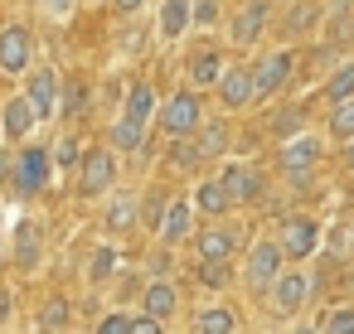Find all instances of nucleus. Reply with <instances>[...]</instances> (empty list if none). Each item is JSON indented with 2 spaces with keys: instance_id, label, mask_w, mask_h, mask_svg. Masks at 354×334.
I'll return each instance as SVG.
<instances>
[{
  "instance_id": "nucleus-1",
  "label": "nucleus",
  "mask_w": 354,
  "mask_h": 334,
  "mask_svg": "<svg viewBox=\"0 0 354 334\" xmlns=\"http://www.w3.org/2000/svg\"><path fill=\"white\" fill-rule=\"evenodd\" d=\"M73 184H78L83 199L107 194V189L117 184V150H112V146H93V150H83V160H78V170H73Z\"/></svg>"
},
{
  "instance_id": "nucleus-2",
  "label": "nucleus",
  "mask_w": 354,
  "mask_h": 334,
  "mask_svg": "<svg viewBox=\"0 0 354 334\" xmlns=\"http://www.w3.org/2000/svg\"><path fill=\"white\" fill-rule=\"evenodd\" d=\"M248 68H252V97L267 102V97L286 92V83H291V73H296V54H291V49H272V54L252 59Z\"/></svg>"
},
{
  "instance_id": "nucleus-3",
  "label": "nucleus",
  "mask_w": 354,
  "mask_h": 334,
  "mask_svg": "<svg viewBox=\"0 0 354 334\" xmlns=\"http://www.w3.org/2000/svg\"><path fill=\"white\" fill-rule=\"evenodd\" d=\"M49 179H54V155H49L44 146L20 141V155H15V165H10V184H15L20 194H44Z\"/></svg>"
},
{
  "instance_id": "nucleus-4",
  "label": "nucleus",
  "mask_w": 354,
  "mask_h": 334,
  "mask_svg": "<svg viewBox=\"0 0 354 334\" xmlns=\"http://www.w3.org/2000/svg\"><path fill=\"white\" fill-rule=\"evenodd\" d=\"M199 126H204V102H199V92H194V88L170 92V102L160 107V131H165L170 141H180V136H194Z\"/></svg>"
},
{
  "instance_id": "nucleus-5",
  "label": "nucleus",
  "mask_w": 354,
  "mask_h": 334,
  "mask_svg": "<svg viewBox=\"0 0 354 334\" xmlns=\"http://www.w3.org/2000/svg\"><path fill=\"white\" fill-rule=\"evenodd\" d=\"M325 160V146H320V136H310V131H301V136H291V141H281V155H277V165L286 170V179L291 184H306L310 175H315V165Z\"/></svg>"
},
{
  "instance_id": "nucleus-6",
  "label": "nucleus",
  "mask_w": 354,
  "mask_h": 334,
  "mask_svg": "<svg viewBox=\"0 0 354 334\" xmlns=\"http://www.w3.org/2000/svg\"><path fill=\"white\" fill-rule=\"evenodd\" d=\"M281 262H286L281 242H277V237H262V242L248 252V266H243L248 286H252V291H272V281L281 276Z\"/></svg>"
},
{
  "instance_id": "nucleus-7",
  "label": "nucleus",
  "mask_w": 354,
  "mask_h": 334,
  "mask_svg": "<svg viewBox=\"0 0 354 334\" xmlns=\"http://www.w3.org/2000/svg\"><path fill=\"white\" fill-rule=\"evenodd\" d=\"M25 102L35 107V121H49V117L59 112V73H54L49 63L30 68V78H25Z\"/></svg>"
},
{
  "instance_id": "nucleus-8",
  "label": "nucleus",
  "mask_w": 354,
  "mask_h": 334,
  "mask_svg": "<svg viewBox=\"0 0 354 334\" xmlns=\"http://www.w3.org/2000/svg\"><path fill=\"white\" fill-rule=\"evenodd\" d=\"M35 59V39L25 25H6L0 30V73H30Z\"/></svg>"
},
{
  "instance_id": "nucleus-9",
  "label": "nucleus",
  "mask_w": 354,
  "mask_h": 334,
  "mask_svg": "<svg viewBox=\"0 0 354 334\" xmlns=\"http://www.w3.org/2000/svg\"><path fill=\"white\" fill-rule=\"evenodd\" d=\"M214 88H218V102H223L228 112H248V107L257 102V97H252V68H248V63H233V68H223Z\"/></svg>"
},
{
  "instance_id": "nucleus-10",
  "label": "nucleus",
  "mask_w": 354,
  "mask_h": 334,
  "mask_svg": "<svg viewBox=\"0 0 354 334\" xmlns=\"http://www.w3.org/2000/svg\"><path fill=\"white\" fill-rule=\"evenodd\" d=\"M218 184H223V194H228L233 208L262 199V170H252V165H228V170L218 175Z\"/></svg>"
},
{
  "instance_id": "nucleus-11",
  "label": "nucleus",
  "mask_w": 354,
  "mask_h": 334,
  "mask_svg": "<svg viewBox=\"0 0 354 334\" xmlns=\"http://www.w3.org/2000/svg\"><path fill=\"white\" fill-rule=\"evenodd\" d=\"M277 242H281V252H286L291 262H306V257L315 252V242H320V228H315L310 218H286L281 233H277Z\"/></svg>"
},
{
  "instance_id": "nucleus-12",
  "label": "nucleus",
  "mask_w": 354,
  "mask_h": 334,
  "mask_svg": "<svg viewBox=\"0 0 354 334\" xmlns=\"http://www.w3.org/2000/svg\"><path fill=\"white\" fill-rule=\"evenodd\" d=\"M315 291V281L310 276H301V271H286L281 266V276L272 281V305L281 310V315H296L301 305H306V295Z\"/></svg>"
},
{
  "instance_id": "nucleus-13",
  "label": "nucleus",
  "mask_w": 354,
  "mask_h": 334,
  "mask_svg": "<svg viewBox=\"0 0 354 334\" xmlns=\"http://www.w3.org/2000/svg\"><path fill=\"white\" fill-rule=\"evenodd\" d=\"M267 20H272V6L267 0H248V6L233 15V25H228V35H233V44H257L262 39V30H267Z\"/></svg>"
},
{
  "instance_id": "nucleus-14",
  "label": "nucleus",
  "mask_w": 354,
  "mask_h": 334,
  "mask_svg": "<svg viewBox=\"0 0 354 334\" xmlns=\"http://www.w3.org/2000/svg\"><path fill=\"white\" fill-rule=\"evenodd\" d=\"M35 126H39V121H35V107L25 102V92L0 107V136H6V141H30Z\"/></svg>"
},
{
  "instance_id": "nucleus-15",
  "label": "nucleus",
  "mask_w": 354,
  "mask_h": 334,
  "mask_svg": "<svg viewBox=\"0 0 354 334\" xmlns=\"http://www.w3.org/2000/svg\"><path fill=\"white\" fill-rule=\"evenodd\" d=\"M194 247H199V262H228L233 247H238V228L214 223V228H204V233L194 237Z\"/></svg>"
},
{
  "instance_id": "nucleus-16",
  "label": "nucleus",
  "mask_w": 354,
  "mask_h": 334,
  "mask_svg": "<svg viewBox=\"0 0 354 334\" xmlns=\"http://www.w3.org/2000/svg\"><path fill=\"white\" fill-rule=\"evenodd\" d=\"M325 25V0H296V6L286 10V20H281V30L291 35V39H306V35H315Z\"/></svg>"
},
{
  "instance_id": "nucleus-17",
  "label": "nucleus",
  "mask_w": 354,
  "mask_h": 334,
  "mask_svg": "<svg viewBox=\"0 0 354 334\" xmlns=\"http://www.w3.org/2000/svg\"><path fill=\"white\" fill-rule=\"evenodd\" d=\"M223 68H228V63H223L218 49H194V54H189V78H194V88H214Z\"/></svg>"
},
{
  "instance_id": "nucleus-18",
  "label": "nucleus",
  "mask_w": 354,
  "mask_h": 334,
  "mask_svg": "<svg viewBox=\"0 0 354 334\" xmlns=\"http://www.w3.org/2000/svg\"><path fill=\"white\" fill-rule=\"evenodd\" d=\"M320 97H325L330 107L354 97V59H339V63L330 68V78H325V88H320Z\"/></svg>"
},
{
  "instance_id": "nucleus-19",
  "label": "nucleus",
  "mask_w": 354,
  "mask_h": 334,
  "mask_svg": "<svg viewBox=\"0 0 354 334\" xmlns=\"http://www.w3.org/2000/svg\"><path fill=\"white\" fill-rule=\"evenodd\" d=\"M189 218H194V204L189 199H170L165 204V218H160V237L165 242H180L189 233Z\"/></svg>"
},
{
  "instance_id": "nucleus-20",
  "label": "nucleus",
  "mask_w": 354,
  "mask_h": 334,
  "mask_svg": "<svg viewBox=\"0 0 354 334\" xmlns=\"http://www.w3.org/2000/svg\"><path fill=\"white\" fill-rule=\"evenodd\" d=\"M122 117L151 126V117H156V88H151V83H136V88L127 92V102H122Z\"/></svg>"
},
{
  "instance_id": "nucleus-21",
  "label": "nucleus",
  "mask_w": 354,
  "mask_h": 334,
  "mask_svg": "<svg viewBox=\"0 0 354 334\" xmlns=\"http://www.w3.org/2000/svg\"><path fill=\"white\" fill-rule=\"evenodd\" d=\"M189 204H194V208H199V213H209V218H223V213H228V208H233V204H228V194H223V184H218V179H204V184H199V189H194V199H189Z\"/></svg>"
},
{
  "instance_id": "nucleus-22",
  "label": "nucleus",
  "mask_w": 354,
  "mask_h": 334,
  "mask_svg": "<svg viewBox=\"0 0 354 334\" xmlns=\"http://www.w3.org/2000/svg\"><path fill=\"white\" fill-rule=\"evenodd\" d=\"M189 6H194V0H165V6H160V35L165 39H180L194 20H189Z\"/></svg>"
},
{
  "instance_id": "nucleus-23",
  "label": "nucleus",
  "mask_w": 354,
  "mask_h": 334,
  "mask_svg": "<svg viewBox=\"0 0 354 334\" xmlns=\"http://www.w3.org/2000/svg\"><path fill=\"white\" fill-rule=\"evenodd\" d=\"M325 20H330V49L354 44V6H349V0H339V6H335Z\"/></svg>"
},
{
  "instance_id": "nucleus-24",
  "label": "nucleus",
  "mask_w": 354,
  "mask_h": 334,
  "mask_svg": "<svg viewBox=\"0 0 354 334\" xmlns=\"http://www.w3.org/2000/svg\"><path fill=\"white\" fill-rule=\"evenodd\" d=\"M189 334H238V315L233 310H199Z\"/></svg>"
},
{
  "instance_id": "nucleus-25",
  "label": "nucleus",
  "mask_w": 354,
  "mask_h": 334,
  "mask_svg": "<svg viewBox=\"0 0 354 334\" xmlns=\"http://www.w3.org/2000/svg\"><path fill=\"white\" fill-rule=\"evenodd\" d=\"M267 131H272L277 141H291V136L306 131V112H301V107H277L272 121H267Z\"/></svg>"
},
{
  "instance_id": "nucleus-26",
  "label": "nucleus",
  "mask_w": 354,
  "mask_h": 334,
  "mask_svg": "<svg viewBox=\"0 0 354 334\" xmlns=\"http://www.w3.org/2000/svg\"><path fill=\"white\" fill-rule=\"evenodd\" d=\"M112 146H117L122 155H131V150H141V146H146V121H131V117H117V126H112Z\"/></svg>"
},
{
  "instance_id": "nucleus-27",
  "label": "nucleus",
  "mask_w": 354,
  "mask_h": 334,
  "mask_svg": "<svg viewBox=\"0 0 354 334\" xmlns=\"http://www.w3.org/2000/svg\"><path fill=\"white\" fill-rule=\"evenodd\" d=\"M15 262H20L25 271L39 262V228H35L30 218H25V223H20V233H15Z\"/></svg>"
},
{
  "instance_id": "nucleus-28",
  "label": "nucleus",
  "mask_w": 354,
  "mask_h": 334,
  "mask_svg": "<svg viewBox=\"0 0 354 334\" xmlns=\"http://www.w3.org/2000/svg\"><path fill=\"white\" fill-rule=\"evenodd\" d=\"M170 310H175V286H170V281H151V286H146V315L165 320Z\"/></svg>"
},
{
  "instance_id": "nucleus-29",
  "label": "nucleus",
  "mask_w": 354,
  "mask_h": 334,
  "mask_svg": "<svg viewBox=\"0 0 354 334\" xmlns=\"http://www.w3.org/2000/svg\"><path fill=\"white\" fill-rule=\"evenodd\" d=\"M325 131H330L335 141H354V97L330 107V121H325Z\"/></svg>"
},
{
  "instance_id": "nucleus-30",
  "label": "nucleus",
  "mask_w": 354,
  "mask_h": 334,
  "mask_svg": "<svg viewBox=\"0 0 354 334\" xmlns=\"http://www.w3.org/2000/svg\"><path fill=\"white\" fill-rule=\"evenodd\" d=\"M194 141H199V155H204V160H214V155L228 146V131H223V121H204V126L194 131Z\"/></svg>"
},
{
  "instance_id": "nucleus-31",
  "label": "nucleus",
  "mask_w": 354,
  "mask_h": 334,
  "mask_svg": "<svg viewBox=\"0 0 354 334\" xmlns=\"http://www.w3.org/2000/svg\"><path fill=\"white\" fill-rule=\"evenodd\" d=\"M170 165H175V170H199V165H204V155H199V141H194V136H180V141H170Z\"/></svg>"
},
{
  "instance_id": "nucleus-32",
  "label": "nucleus",
  "mask_w": 354,
  "mask_h": 334,
  "mask_svg": "<svg viewBox=\"0 0 354 334\" xmlns=\"http://www.w3.org/2000/svg\"><path fill=\"white\" fill-rule=\"evenodd\" d=\"M83 107H88V83H78V78L73 83H59V112L64 117H78Z\"/></svg>"
},
{
  "instance_id": "nucleus-33",
  "label": "nucleus",
  "mask_w": 354,
  "mask_h": 334,
  "mask_svg": "<svg viewBox=\"0 0 354 334\" xmlns=\"http://www.w3.org/2000/svg\"><path fill=\"white\" fill-rule=\"evenodd\" d=\"M131 223H136V199H131V194H117L112 208H107V228H112V233H127Z\"/></svg>"
},
{
  "instance_id": "nucleus-34",
  "label": "nucleus",
  "mask_w": 354,
  "mask_h": 334,
  "mask_svg": "<svg viewBox=\"0 0 354 334\" xmlns=\"http://www.w3.org/2000/svg\"><path fill=\"white\" fill-rule=\"evenodd\" d=\"M49 155H54V170H78V160H83V146H78V136L68 131V136H64V141H59Z\"/></svg>"
},
{
  "instance_id": "nucleus-35",
  "label": "nucleus",
  "mask_w": 354,
  "mask_h": 334,
  "mask_svg": "<svg viewBox=\"0 0 354 334\" xmlns=\"http://www.w3.org/2000/svg\"><path fill=\"white\" fill-rule=\"evenodd\" d=\"M64 324H68V300H49L39 310V334H59Z\"/></svg>"
},
{
  "instance_id": "nucleus-36",
  "label": "nucleus",
  "mask_w": 354,
  "mask_h": 334,
  "mask_svg": "<svg viewBox=\"0 0 354 334\" xmlns=\"http://www.w3.org/2000/svg\"><path fill=\"white\" fill-rule=\"evenodd\" d=\"M199 281H204L209 291H223V286L233 281V266H228V262H199Z\"/></svg>"
},
{
  "instance_id": "nucleus-37",
  "label": "nucleus",
  "mask_w": 354,
  "mask_h": 334,
  "mask_svg": "<svg viewBox=\"0 0 354 334\" xmlns=\"http://www.w3.org/2000/svg\"><path fill=\"white\" fill-rule=\"evenodd\" d=\"M320 334H354V305H339V310H330Z\"/></svg>"
},
{
  "instance_id": "nucleus-38",
  "label": "nucleus",
  "mask_w": 354,
  "mask_h": 334,
  "mask_svg": "<svg viewBox=\"0 0 354 334\" xmlns=\"http://www.w3.org/2000/svg\"><path fill=\"white\" fill-rule=\"evenodd\" d=\"M189 20H194L199 30L218 25V20H223V10H218V0H194V6H189Z\"/></svg>"
},
{
  "instance_id": "nucleus-39",
  "label": "nucleus",
  "mask_w": 354,
  "mask_h": 334,
  "mask_svg": "<svg viewBox=\"0 0 354 334\" xmlns=\"http://www.w3.org/2000/svg\"><path fill=\"white\" fill-rule=\"evenodd\" d=\"M112 266H117V252H112V247H102V252L93 257V281H107V276H112Z\"/></svg>"
},
{
  "instance_id": "nucleus-40",
  "label": "nucleus",
  "mask_w": 354,
  "mask_h": 334,
  "mask_svg": "<svg viewBox=\"0 0 354 334\" xmlns=\"http://www.w3.org/2000/svg\"><path fill=\"white\" fill-rule=\"evenodd\" d=\"M165 204H170V199H160V194H151V199H146V213H141V218H146V228H160Z\"/></svg>"
},
{
  "instance_id": "nucleus-41",
  "label": "nucleus",
  "mask_w": 354,
  "mask_h": 334,
  "mask_svg": "<svg viewBox=\"0 0 354 334\" xmlns=\"http://www.w3.org/2000/svg\"><path fill=\"white\" fill-rule=\"evenodd\" d=\"M97 334H131V320H127V315H107V320L97 324Z\"/></svg>"
},
{
  "instance_id": "nucleus-42",
  "label": "nucleus",
  "mask_w": 354,
  "mask_h": 334,
  "mask_svg": "<svg viewBox=\"0 0 354 334\" xmlns=\"http://www.w3.org/2000/svg\"><path fill=\"white\" fill-rule=\"evenodd\" d=\"M131 334H165V329H160L156 315H141V320H131Z\"/></svg>"
},
{
  "instance_id": "nucleus-43",
  "label": "nucleus",
  "mask_w": 354,
  "mask_h": 334,
  "mask_svg": "<svg viewBox=\"0 0 354 334\" xmlns=\"http://www.w3.org/2000/svg\"><path fill=\"white\" fill-rule=\"evenodd\" d=\"M68 6H73V0H39V10H44L49 20H64V15H68Z\"/></svg>"
},
{
  "instance_id": "nucleus-44",
  "label": "nucleus",
  "mask_w": 354,
  "mask_h": 334,
  "mask_svg": "<svg viewBox=\"0 0 354 334\" xmlns=\"http://www.w3.org/2000/svg\"><path fill=\"white\" fill-rule=\"evenodd\" d=\"M112 6H117V15H136V10L146 6V0H112Z\"/></svg>"
},
{
  "instance_id": "nucleus-45",
  "label": "nucleus",
  "mask_w": 354,
  "mask_h": 334,
  "mask_svg": "<svg viewBox=\"0 0 354 334\" xmlns=\"http://www.w3.org/2000/svg\"><path fill=\"white\" fill-rule=\"evenodd\" d=\"M344 165L354 170V141H344Z\"/></svg>"
},
{
  "instance_id": "nucleus-46",
  "label": "nucleus",
  "mask_w": 354,
  "mask_h": 334,
  "mask_svg": "<svg viewBox=\"0 0 354 334\" xmlns=\"http://www.w3.org/2000/svg\"><path fill=\"white\" fill-rule=\"evenodd\" d=\"M10 165H15V160H6V155H0V179H10Z\"/></svg>"
},
{
  "instance_id": "nucleus-47",
  "label": "nucleus",
  "mask_w": 354,
  "mask_h": 334,
  "mask_svg": "<svg viewBox=\"0 0 354 334\" xmlns=\"http://www.w3.org/2000/svg\"><path fill=\"white\" fill-rule=\"evenodd\" d=\"M6 310H10V300H6V295H0V320H6Z\"/></svg>"
},
{
  "instance_id": "nucleus-48",
  "label": "nucleus",
  "mask_w": 354,
  "mask_h": 334,
  "mask_svg": "<svg viewBox=\"0 0 354 334\" xmlns=\"http://www.w3.org/2000/svg\"><path fill=\"white\" fill-rule=\"evenodd\" d=\"M296 334H320V329H296Z\"/></svg>"
}]
</instances>
